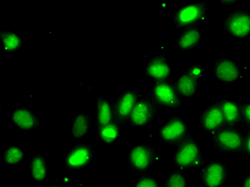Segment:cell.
I'll return each mask as SVG.
<instances>
[{
    "label": "cell",
    "mask_w": 250,
    "mask_h": 187,
    "mask_svg": "<svg viewBox=\"0 0 250 187\" xmlns=\"http://www.w3.org/2000/svg\"><path fill=\"white\" fill-rule=\"evenodd\" d=\"M209 72L214 79L226 84H245L248 81L247 61L219 56L212 62Z\"/></svg>",
    "instance_id": "obj_1"
},
{
    "label": "cell",
    "mask_w": 250,
    "mask_h": 187,
    "mask_svg": "<svg viewBox=\"0 0 250 187\" xmlns=\"http://www.w3.org/2000/svg\"><path fill=\"white\" fill-rule=\"evenodd\" d=\"M209 13V5L207 1H188L181 4L172 12L171 24L177 29L202 27Z\"/></svg>",
    "instance_id": "obj_2"
},
{
    "label": "cell",
    "mask_w": 250,
    "mask_h": 187,
    "mask_svg": "<svg viewBox=\"0 0 250 187\" xmlns=\"http://www.w3.org/2000/svg\"><path fill=\"white\" fill-rule=\"evenodd\" d=\"M206 77L203 61H191L182 69L175 79V87L184 101L196 98Z\"/></svg>",
    "instance_id": "obj_3"
},
{
    "label": "cell",
    "mask_w": 250,
    "mask_h": 187,
    "mask_svg": "<svg viewBox=\"0 0 250 187\" xmlns=\"http://www.w3.org/2000/svg\"><path fill=\"white\" fill-rule=\"evenodd\" d=\"M175 169L188 172L200 169L206 164L203 150L198 141L190 136L183 144L178 146L171 157Z\"/></svg>",
    "instance_id": "obj_4"
},
{
    "label": "cell",
    "mask_w": 250,
    "mask_h": 187,
    "mask_svg": "<svg viewBox=\"0 0 250 187\" xmlns=\"http://www.w3.org/2000/svg\"><path fill=\"white\" fill-rule=\"evenodd\" d=\"M188 124L181 116H172L164 121L157 131L161 143L171 146H179L190 137Z\"/></svg>",
    "instance_id": "obj_5"
},
{
    "label": "cell",
    "mask_w": 250,
    "mask_h": 187,
    "mask_svg": "<svg viewBox=\"0 0 250 187\" xmlns=\"http://www.w3.org/2000/svg\"><path fill=\"white\" fill-rule=\"evenodd\" d=\"M214 148L225 154H244L245 133L241 128L226 126L212 136Z\"/></svg>",
    "instance_id": "obj_6"
},
{
    "label": "cell",
    "mask_w": 250,
    "mask_h": 187,
    "mask_svg": "<svg viewBox=\"0 0 250 187\" xmlns=\"http://www.w3.org/2000/svg\"><path fill=\"white\" fill-rule=\"evenodd\" d=\"M151 95L156 103L168 111H178L184 104V100L179 93L174 82L167 81L153 82L151 88Z\"/></svg>",
    "instance_id": "obj_7"
},
{
    "label": "cell",
    "mask_w": 250,
    "mask_h": 187,
    "mask_svg": "<svg viewBox=\"0 0 250 187\" xmlns=\"http://www.w3.org/2000/svg\"><path fill=\"white\" fill-rule=\"evenodd\" d=\"M223 30L231 38L243 41L250 38V10L235 8L223 21Z\"/></svg>",
    "instance_id": "obj_8"
},
{
    "label": "cell",
    "mask_w": 250,
    "mask_h": 187,
    "mask_svg": "<svg viewBox=\"0 0 250 187\" xmlns=\"http://www.w3.org/2000/svg\"><path fill=\"white\" fill-rule=\"evenodd\" d=\"M160 161V154L152 145L137 144L128 149V168L139 175L147 173Z\"/></svg>",
    "instance_id": "obj_9"
},
{
    "label": "cell",
    "mask_w": 250,
    "mask_h": 187,
    "mask_svg": "<svg viewBox=\"0 0 250 187\" xmlns=\"http://www.w3.org/2000/svg\"><path fill=\"white\" fill-rule=\"evenodd\" d=\"M161 109V106L152 95H141L129 119L128 125L133 128L149 127L156 121Z\"/></svg>",
    "instance_id": "obj_10"
},
{
    "label": "cell",
    "mask_w": 250,
    "mask_h": 187,
    "mask_svg": "<svg viewBox=\"0 0 250 187\" xmlns=\"http://www.w3.org/2000/svg\"><path fill=\"white\" fill-rule=\"evenodd\" d=\"M94 160V148L89 143H78L65 152L62 167L66 171H79L88 168Z\"/></svg>",
    "instance_id": "obj_11"
},
{
    "label": "cell",
    "mask_w": 250,
    "mask_h": 187,
    "mask_svg": "<svg viewBox=\"0 0 250 187\" xmlns=\"http://www.w3.org/2000/svg\"><path fill=\"white\" fill-rule=\"evenodd\" d=\"M198 177L203 187H225L230 178V169L225 162L214 160L199 169Z\"/></svg>",
    "instance_id": "obj_12"
},
{
    "label": "cell",
    "mask_w": 250,
    "mask_h": 187,
    "mask_svg": "<svg viewBox=\"0 0 250 187\" xmlns=\"http://www.w3.org/2000/svg\"><path fill=\"white\" fill-rule=\"evenodd\" d=\"M197 124L203 134L211 137L227 126L218 100L211 102L204 107L198 117Z\"/></svg>",
    "instance_id": "obj_13"
},
{
    "label": "cell",
    "mask_w": 250,
    "mask_h": 187,
    "mask_svg": "<svg viewBox=\"0 0 250 187\" xmlns=\"http://www.w3.org/2000/svg\"><path fill=\"white\" fill-rule=\"evenodd\" d=\"M140 96V92L133 87L123 88L117 95L115 102H113L115 103V121L121 126L128 124Z\"/></svg>",
    "instance_id": "obj_14"
},
{
    "label": "cell",
    "mask_w": 250,
    "mask_h": 187,
    "mask_svg": "<svg viewBox=\"0 0 250 187\" xmlns=\"http://www.w3.org/2000/svg\"><path fill=\"white\" fill-rule=\"evenodd\" d=\"M9 121L15 129L21 133L38 131L42 126V121L37 113L27 106H15L9 112Z\"/></svg>",
    "instance_id": "obj_15"
},
{
    "label": "cell",
    "mask_w": 250,
    "mask_h": 187,
    "mask_svg": "<svg viewBox=\"0 0 250 187\" xmlns=\"http://www.w3.org/2000/svg\"><path fill=\"white\" fill-rule=\"evenodd\" d=\"M145 75L153 82H161L170 79L171 76V63L168 55L155 54L146 61Z\"/></svg>",
    "instance_id": "obj_16"
},
{
    "label": "cell",
    "mask_w": 250,
    "mask_h": 187,
    "mask_svg": "<svg viewBox=\"0 0 250 187\" xmlns=\"http://www.w3.org/2000/svg\"><path fill=\"white\" fill-rule=\"evenodd\" d=\"M224 113L226 125L243 127V103L235 96H225L218 100Z\"/></svg>",
    "instance_id": "obj_17"
},
{
    "label": "cell",
    "mask_w": 250,
    "mask_h": 187,
    "mask_svg": "<svg viewBox=\"0 0 250 187\" xmlns=\"http://www.w3.org/2000/svg\"><path fill=\"white\" fill-rule=\"evenodd\" d=\"M94 126V120L87 111H78L72 117L70 123V138L81 141L90 134Z\"/></svg>",
    "instance_id": "obj_18"
},
{
    "label": "cell",
    "mask_w": 250,
    "mask_h": 187,
    "mask_svg": "<svg viewBox=\"0 0 250 187\" xmlns=\"http://www.w3.org/2000/svg\"><path fill=\"white\" fill-rule=\"evenodd\" d=\"M94 126L99 127L115 121V103L105 95H99L94 102Z\"/></svg>",
    "instance_id": "obj_19"
},
{
    "label": "cell",
    "mask_w": 250,
    "mask_h": 187,
    "mask_svg": "<svg viewBox=\"0 0 250 187\" xmlns=\"http://www.w3.org/2000/svg\"><path fill=\"white\" fill-rule=\"evenodd\" d=\"M203 39V30L200 27L187 28L181 30L175 40V46L181 52H191L201 44Z\"/></svg>",
    "instance_id": "obj_20"
},
{
    "label": "cell",
    "mask_w": 250,
    "mask_h": 187,
    "mask_svg": "<svg viewBox=\"0 0 250 187\" xmlns=\"http://www.w3.org/2000/svg\"><path fill=\"white\" fill-rule=\"evenodd\" d=\"M28 172L37 184H43L50 175V168L47 158L41 153L32 155L28 162Z\"/></svg>",
    "instance_id": "obj_21"
},
{
    "label": "cell",
    "mask_w": 250,
    "mask_h": 187,
    "mask_svg": "<svg viewBox=\"0 0 250 187\" xmlns=\"http://www.w3.org/2000/svg\"><path fill=\"white\" fill-rule=\"evenodd\" d=\"M0 45L3 52L11 54L19 53L25 47V39L21 33L4 28L0 31Z\"/></svg>",
    "instance_id": "obj_22"
},
{
    "label": "cell",
    "mask_w": 250,
    "mask_h": 187,
    "mask_svg": "<svg viewBox=\"0 0 250 187\" xmlns=\"http://www.w3.org/2000/svg\"><path fill=\"white\" fill-rule=\"evenodd\" d=\"M27 157L26 150L21 145H10L4 146L1 153V163L8 169H13L21 165Z\"/></svg>",
    "instance_id": "obj_23"
},
{
    "label": "cell",
    "mask_w": 250,
    "mask_h": 187,
    "mask_svg": "<svg viewBox=\"0 0 250 187\" xmlns=\"http://www.w3.org/2000/svg\"><path fill=\"white\" fill-rule=\"evenodd\" d=\"M121 136V125L113 121L106 125L95 127V138L102 145H109L118 143Z\"/></svg>",
    "instance_id": "obj_24"
},
{
    "label": "cell",
    "mask_w": 250,
    "mask_h": 187,
    "mask_svg": "<svg viewBox=\"0 0 250 187\" xmlns=\"http://www.w3.org/2000/svg\"><path fill=\"white\" fill-rule=\"evenodd\" d=\"M163 187H188V179H187V173L181 171L179 169H173L168 172L165 177L163 183Z\"/></svg>",
    "instance_id": "obj_25"
},
{
    "label": "cell",
    "mask_w": 250,
    "mask_h": 187,
    "mask_svg": "<svg viewBox=\"0 0 250 187\" xmlns=\"http://www.w3.org/2000/svg\"><path fill=\"white\" fill-rule=\"evenodd\" d=\"M132 187H163L162 183L155 177L147 173L138 175L137 180L133 183Z\"/></svg>",
    "instance_id": "obj_26"
},
{
    "label": "cell",
    "mask_w": 250,
    "mask_h": 187,
    "mask_svg": "<svg viewBox=\"0 0 250 187\" xmlns=\"http://www.w3.org/2000/svg\"><path fill=\"white\" fill-rule=\"evenodd\" d=\"M243 127L250 131V101L243 103Z\"/></svg>",
    "instance_id": "obj_27"
},
{
    "label": "cell",
    "mask_w": 250,
    "mask_h": 187,
    "mask_svg": "<svg viewBox=\"0 0 250 187\" xmlns=\"http://www.w3.org/2000/svg\"><path fill=\"white\" fill-rule=\"evenodd\" d=\"M244 154L250 161V131L245 133V145H244Z\"/></svg>",
    "instance_id": "obj_28"
},
{
    "label": "cell",
    "mask_w": 250,
    "mask_h": 187,
    "mask_svg": "<svg viewBox=\"0 0 250 187\" xmlns=\"http://www.w3.org/2000/svg\"><path fill=\"white\" fill-rule=\"evenodd\" d=\"M240 187H250V172L242 179Z\"/></svg>",
    "instance_id": "obj_29"
},
{
    "label": "cell",
    "mask_w": 250,
    "mask_h": 187,
    "mask_svg": "<svg viewBox=\"0 0 250 187\" xmlns=\"http://www.w3.org/2000/svg\"><path fill=\"white\" fill-rule=\"evenodd\" d=\"M219 3L224 7H230V5H234L237 3L236 0H230V1H219Z\"/></svg>",
    "instance_id": "obj_30"
},
{
    "label": "cell",
    "mask_w": 250,
    "mask_h": 187,
    "mask_svg": "<svg viewBox=\"0 0 250 187\" xmlns=\"http://www.w3.org/2000/svg\"><path fill=\"white\" fill-rule=\"evenodd\" d=\"M155 5H157V7H160V8H166V7H169L170 2H168V1H160V2H156Z\"/></svg>",
    "instance_id": "obj_31"
},
{
    "label": "cell",
    "mask_w": 250,
    "mask_h": 187,
    "mask_svg": "<svg viewBox=\"0 0 250 187\" xmlns=\"http://www.w3.org/2000/svg\"><path fill=\"white\" fill-rule=\"evenodd\" d=\"M46 187H66V185L63 183H54V184H50Z\"/></svg>",
    "instance_id": "obj_32"
},
{
    "label": "cell",
    "mask_w": 250,
    "mask_h": 187,
    "mask_svg": "<svg viewBox=\"0 0 250 187\" xmlns=\"http://www.w3.org/2000/svg\"><path fill=\"white\" fill-rule=\"evenodd\" d=\"M8 187H20V186H18V185H10Z\"/></svg>",
    "instance_id": "obj_33"
}]
</instances>
